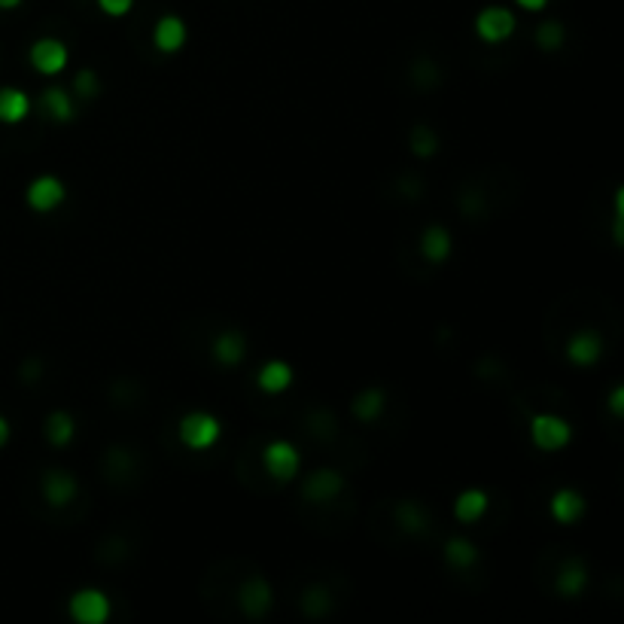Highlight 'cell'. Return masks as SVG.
<instances>
[{"mask_svg":"<svg viewBox=\"0 0 624 624\" xmlns=\"http://www.w3.org/2000/svg\"><path fill=\"white\" fill-rule=\"evenodd\" d=\"M451 247H454V241H451L448 228H442V226H430L421 235V253H424V259H430V262H445L451 256Z\"/></svg>","mask_w":624,"mask_h":624,"instance_id":"17","label":"cell"},{"mask_svg":"<svg viewBox=\"0 0 624 624\" xmlns=\"http://www.w3.org/2000/svg\"><path fill=\"white\" fill-rule=\"evenodd\" d=\"M186 43V24L180 15H162L153 28V46L159 52H177Z\"/></svg>","mask_w":624,"mask_h":624,"instance_id":"11","label":"cell"},{"mask_svg":"<svg viewBox=\"0 0 624 624\" xmlns=\"http://www.w3.org/2000/svg\"><path fill=\"white\" fill-rule=\"evenodd\" d=\"M554 585H557V591H561L563 597H579L582 591H585V585H588V570H585V563L576 561V557L563 561V566L557 570Z\"/></svg>","mask_w":624,"mask_h":624,"instance_id":"14","label":"cell"},{"mask_svg":"<svg viewBox=\"0 0 624 624\" xmlns=\"http://www.w3.org/2000/svg\"><path fill=\"white\" fill-rule=\"evenodd\" d=\"M262 463H265V472L277 481H290L295 472H299V451H295L290 442H271L262 454Z\"/></svg>","mask_w":624,"mask_h":624,"instance_id":"8","label":"cell"},{"mask_svg":"<svg viewBox=\"0 0 624 624\" xmlns=\"http://www.w3.org/2000/svg\"><path fill=\"white\" fill-rule=\"evenodd\" d=\"M396 521L399 527L405 533H426V527H430V518H426L424 506L421 503H399L396 506Z\"/></svg>","mask_w":624,"mask_h":624,"instance_id":"23","label":"cell"},{"mask_svg":"<svg viewBox=\"0 0 624 624\" xmlns=\"http://www.w3.org/2000/svg\"><path fill=\"white\" fill-rule=\"evenodd\" d=\"M73 88H77V95L83 98H95L98 92H101V83H98V73L95 70H79L77 79H73Z\"/></svg>","mask_w":624,"mask_h":624,"instance_id":"28","label":"cell"},{"mask_svg":"<svg viewBox=\"0 0 624 624\" xmlns=\"http://www.w3.org/2000/svg\"><path fill=\"white\" fill-rule=\"evenodd\" d=\"M43 107H46V113L55 122H70L73 113H77V107H73V98L64 92V88H59V86H52V88H46V92H43Z\"/></svg>","mask_w":624,"mask_h":624,"instance_id":"20","label":"cell"},{"mask_svg":"<svg viewBox=\"0 0 624 624\" xmlns=\"http://www.w3.org/2000/svg\"><path fill=\"white\" fill-rule=\"evenodd\" d=\"M344 490V479L332 470H317L314 475H308L305 484H302V494H305L311 503H330Z\"/></svg>","mask_w":624,"mask_h":624,"instance_id":"9","label":"cell"},{"mask_svg":"<svg viewBox=\"0 0 624 624\" xmlns=\"http://www.w3.org/2000/svg\"><path fill=\"white\" fill-rule=\"evenodd\" d=\"M293 384V368L284 359H271L259 368V387L265 393H284Z\"/></svg>","mask_w":624,"mask_h":624,"instance_id":"19","label":"cell"},{"mask_svg":"<svg viewBox=\"0 0 624 624\" xmlns=\"http://www.w3.org/2000/svg\"><path fill=\"white\" fill-rule=\"evenodd\" d=\"M271 603H275V594H271V585L262 576H250L237 591V606L247 619H262L271 610Z\"/></svg>","mask_w":624,"mask_h":624,"instance_id":"7","label":"cell"},{"mask_svg":"<svg viewBox=\"0 0 624 624\" xmlns=\"http://www.w3.org/2000/svg\"><path fill=\"white\" fill-rule=\"evenodd\" d=\"M28 59H31V64H34V70H37V73H46V77H55V73H61L64 68H68L70 52H68V46H64L61 40H55V37H43V40H37V43L31 46Z\"/></svg>","mask_w":624,"mask_h":624,"instance_id":"6","label":"cell"},{"mask_svg":"<svg viewBox=\"0 0 624 624\" xmlns=\"http://www.w3.org/2000/svg\"><path fill=\"white\" fill-rule=\"evenodd\" d=\"M515 4L524 6V10H530V13H539V10H545L548 0H515Z\"/></svg>","mask_w":624,"mask_h":624,"instance_id":"31","label":"cell"},{"mask_svg":"<svg viewBox=\"0 0 624 624\" xmlns=\"http://www.w3.org/2000/svg\"><path fill=\"white\" fill-rule=\"evenodd\" d=\"M68 612L77 624H104L107 619H110L113 606H110V597H107L104 591L83 588L68 601Z\"/></svg>","mask_w":624,"mask_h":624,"instance_id":"2","label":"cell"},{"mask_svg":"<svg viewBox=\"0 0 624 624\" xmlns=\"http://www.w3.org/2000/svg\"><path fill=\"white\" fill-rule=\"evenodd\" d=\"M19 4H22V0H0V10H15Z\"/></svg>","mask_w":624,"mask_h":624,"instance_id":"33","label":"cell"},{"mask_svg":"<svg viewBox=\"0 0 624 624\" xmlns=\"http://www.w3.org/2000/svg\"><path fill=\"white\" fill-rule=\"evenodd\" d=\"M64 199H68V189H64L61 180L52 177V174L37 177L34 183L28 186V192H24L28 208L37 210V213H52L55 208H61Z\"/></svg>","mask_w":624,"mask_h":624,"instance_id":"5","label":"cell"},{"mask_svg":"<svg viewBox=\"0 0 624 624\" xmlns=\"http://www.w3.org/2000/svg\"><path fill=\"white\" fill-rule=\"evenodd\" d=\"M408 144H412V153L421 155V159H430V155L439 150V137L430 126H417L412 131V137H408Z\"/></svg>","mask_w":624,"mask_h":624,"instance_id":"25","label":"cell"},{"mask_svg":"<svg viewBox=\"0 0 624 624\" xmlns=\"http://www.w3.org/2000/svg\"><path fill=\"white\" fill-rule=\"evenodd\" d=\"M73 433H77V424H73V417L68 412H52V414H49V421H46V439L52 442V445L64 448L73 439Z\"/></svg>","mask_w":624,"mask_h":624,"instance_id":"22","label":"cell"},{"mask_svg":"<svg viewBox=\"0 0 624 624\" xmlns=\"http://www.w3.org/2000/svg\"><path fill=\"white\" fill-rule=\"evenodd\" d=\"M77 494H79V484H77V479H73L70 472H61V470L46 472V479H43V497L49 499V506L61 508V506L73 503V499H77Z\"/></svg>","mask_w":624,"mask_h":624,"instance_id":"10","label":"cell"},{"mask_svg":"<svg viewBox=\"0 0 624 624\" xmlns=\"http://www.w3.org/2000/svg\"><path fill=\"white\" fill-rule=\"evenodd\" d=\"M6 442H10V421H6V417H0V448H4Z\"/></svg>","mask_w":624,"mask_h":624,"instance_id":"32","label":"cell"},{"mask_svg":"<svg viewBox=\"0 0 624 624\" xmlns=\"http://www.w3.org/2000/svg\"><path fill=\"white\" fill-rule=\"evenodd\" d=\"M445 561L451 566H472L479 561V548H475L470 539L454 536V539H448V545H445Z\"/></svg>","mask_w":624,"mask_h":624,"instance_id":"24","label":"cell"},{"mask_svg":"<svg viewBox=\"0 0 624 624\" xmlns=\"http://www.w3.org/2000/svg\"><path fill=\"white\" fill-rule=\"evenodd\" d=\"M244 354H247V341H244L241 332H219L217 339H213V357L223 366L241 363Z\"/></svg>","mask_w":624,"mask_h":624,"instance_id":"18","label":"cell"},{"mask_svg":"<svg viewBox=\"0 0 624 624\" xmlns=\"http://www.w3.org/2000/svg\"><path fill=\"white\" fill-rule=\"evenodd\" d=\"M302 610H305V615H311V619L326 615L332 610L330 591H326V588H308L305 594H302Z\"/></svg>","mask_w":624,"mask_h":624,"instance_id":"26","label":"cell"},{"mask_svg":"<svg viewBox=\"0 0 624 624\" xmlns=\"http://www.w3.org/2000/svg\"><path fill=\"white\" fill-rule=\"evenodd\" d=\"M384 405H387V393L377 387H368L354 399V414L359 421H375V417H381Z\"/></svg>","mask_w":624,"mask_h":624,"instance_id":"21","label":"cell"},{"mask_svg":"<svg viewBox=\"0 0 624 624\" xmlns=\"http://www.w3.org/2000/svg\"><path fill=\"white\" fill-rule=\"evenodd\" d=\"M219 433H223V426L208 412H192L180 421V442L192 451H208L210 445H217Z\"/></svg>","mask_w":624,"mask_h":624,"instance_id":"1","label":"cell"},{"mask_svg":"<svg viewBox=\"0 0 624 624\" xmlns=\"http://www.w3.org/2000/svg\"><path fill=\"white\" fill-rule=\"evenodd\" d=\"M530 439L539 451H561L573 439V430L557 414H536L530 421Z\"/></svg>","mask_w":624,"mask_h":624,"instance_id":"3","label":"cell"},{"mask_svg":"<svg viewBox=\"0 0 624 624\" xmlns=\"http://www.w3.org/2000/svg\"><path fill=\"white\" fill-rule=\"evenodd\" d=\"M488 494L479 488L472 490H463L457 499H454V518L460 524H475L479 518H484V512H488Z\"/></svg>","mask_w":624,"mask_h":624,"instance_id":"15","label":"cell"},{"mask_svg":"<svg viewBox=\"0 0 624 624\" xmlns=\"http://www.w3.org/2000/svg\"><path fill=\"white\" fill-rule=\"evenodd\" d=\"M548 508H552V518L557 524H576L582 515H585V499H582L579 490L573 488H561L557 494L552 497V503H548Z\"/></svg>","mask_w":624,"mask_h":624,"instance_id":"13","label":"cell"},{"mask_svg":"<svg viewBox=\"0 0 624 624\" xmlns=\"http://www.w3.org/2000/svg\"><path fill=\"white\" fill-rule=\"evenodd\" d=\"M563 40H566V34H563V24L561 22L548 19V22H542L539 28H536V46L545 49V52H554V49H561Z\"/></svg>","mask_w":624,"mask_h":624,"instance_id":"27","label":"cell"},{"mask_svg":"<svg viewBox=\"0 0 624 624\" xmlns=\"http://www.w3.org/2000/svg\"><path fill=\"white\" fill-rule=\"evenodd\" d=\"M31 113V98L19 92V88H0V122L15 126V122L28 119Z\"/></svg>","mask_w":624,"mask_h":624,"instance_id":"16","label":"cell"},{"mask_svg":"<svg viewBox=\"0 0 624 624\" xmlns=\"http://www.w3.org/2000/svg\"><path fill=\"white\" fill-rule=\"evenodd\" d=\"M610 408H612V414H624V390L621 387H615L612 390V399H610Z\"/></svg>","mask_w":624,"mask_h":624,"instance_id":"30","label":"cell"},{"mask_svg":"<svg viewBox=\"0 0 624 624\" xmlns=\"http://www.w3.org/2000/svg\"><path fill=\"white\" fill-rule=\"evenodd\" d=\"M98 6H101L107 15H126L131 6H135V0H98Z\"/></svg>","mask_w":624,"mask_h":624,"instance_id":"29","label":"cell"},{"mask_svg":"<svg viewBox=\"0 0 624 624\" xmlns=\"http://www.w3.org/2000/svg\"><path fill=\"white\" fill-rule=\"evenodd\" d=\"M515 15L512 10H506V6H484L479 13V19H475V31H479V37L484 43H503L515 34Z\"/></svg>","mask_w":624,"mask_h":624,"instance_id":"4","label":"cell"},{"mask_svg":"<svg viewBox=\"0 0 624 624\" xmlns=\"http://www.w3.org/2000/svg\"><path fill=\"white\" fill-rule=\"evenodd\" d=\"M601 354H603V341H601V335L591 330L576 332L570 339V344H566V357L576 366H594L597 359H601Z\"/></svg>","mask_w":624,"mask_h":624,"instance_id":"12","label":"cell"}]
</instances>
